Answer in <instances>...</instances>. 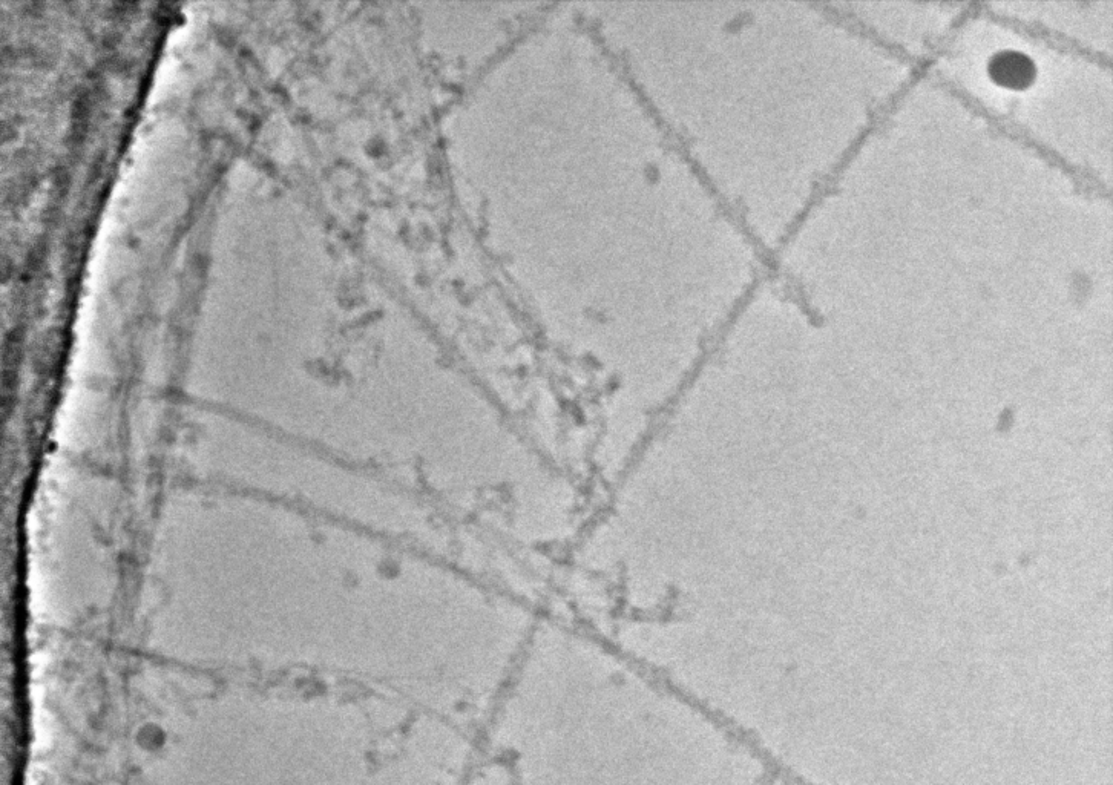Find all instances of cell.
I'll return each mask as SVG.
<instances>
[{
  "label": "cell",
  "mask_w": 1113,
  "mask_h": 785,
  "mask_svg": "<svg viewBox=\"0 0 1113 785\" xmlns=\"http://www.w3.org/2000/svg\"><path fill=\"white\" fill-rule=\"evenodd\" d=\"M991 76L1006 88H1026L1034 80L1035 68L1022 54L1005 53L992 60Z\"/></svg>",
  "instance_id": "cell-1"
}]
</instances>
